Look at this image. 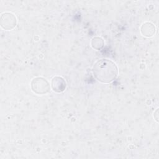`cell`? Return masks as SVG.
<instances>
[{
  "mask_svg": "<svg viewBox=\"0 0 159 159\" xmlns=\"http://www.w3.org/2000/svg\"><path fill=\"white\" fill-rule=\"evenodd\" d=\"M30 86L33 92L37 94H44L50 91L48 82L42 77L34 78L31 81Z\"/></svg>",
  "mask_w": 159,
  "mask_h": 159,
  "instance_id": "7a4b0ae2",
  "label": "cell"
},
{
  "mask_svg": "<svg viewBox=\"0 0 159 159\" xmlns=\"http://www.w3.org/2000/svg\"><path fill=\"white\" fill-rule=\"evenodd\" d=\"M140 31L142 34L145 37H152L155 32V25L151 22H145L142 24Z\"/></svg>",
  "mask_w": 159,
  "mask_h": 159,
  "instance_id": "5b68a950",
  "label": "cell"
},
{
  "mask_svg": "<svg viewBox=\"0 0 159 159\" xmlns=\"http://www.w3.org/2000/svg\"><path fill=\"white\" fill-rule=\"evenodd\" d=\"M51 88L56 93H61L65 89L66 82L61 76H54L51 81Z\"/></svg>",
  "mask_w": 159,
  "mask_h": 159,
  "instance_id": "277c9868",
  "label": "cell"
},
{
  "mask_svg": "<svg viewBox=\"0 0 159 159\" xmlns=\"http://www.w3.org/2000/svg\"><path fill=\"white\" fill-rule=\"evenodd\" d=\"M93 72L95 78L100 82L109 83L114 81L118 74L116 65L111 60L103 58L94 65Z\"/></svg>",
  "mask_w": 159,
  "mask_h": 159,
  "instance_id": "6da1fadb",
  "label": "cell"
},
{
  "mask_svg": "<svg viewBox=\"0 0 159 159\" xmlns=\"http://www.w3.org/2000/svg\"><path fill=\"white\" fill-rule=\"evenodd\" d=\"M104 41L103 39L99 37H94L91 40V45L95 49H100L103 47Z\"/></svg>",
  "mask_w": 159,
  "mask_h": 159,
  "instance_id": "8992f818",
  "label": "cell"
},
{
  "mask_svg": "<svg viewBox=\"0 0 159 159\" xmlns=\"http://www.w3.org/2000/svg\"><path fill=\"white\" fill-rule=\"evenodd\" d=\"M17 24L16 17L11 12H4L1 16V26L5 30H12Z\"/></svg>",
  "mask_w": 159,
  "mask_h": 159,
  "instance_id": "3957f363",
  "label": "cell"
}]
</instances>
